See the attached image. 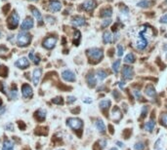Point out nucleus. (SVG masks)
<instances>
[{
	"instance_id": "1",
	"label": "nucleus",
	"mask_w": 167,
	"mask_h": 150,
	"mask_svg": "<svg viewBox=\"0 0 167 150\" xmlns=\"http://www.w3.org/2000/svg\"><path fill=\"white\" fill-rule=\"evenodd\" d=\"M87 56L91 63H97L102 60L103 57H104V52L100 48H91L87 50Z\"/></svg>"
},
{
	"instance_id": "2",
	"label": "nucleus",
	"mask_w": 167,
	"mask_h": 150,
	"mask_svg": "<svg viewBox=\"0 0 167 150\" xmlns=\"http://www.w3.org/2000/svg\"><path fill=\"white\" fill-rule=\"evenodd\" d=\"M31 41V35L26 31H21L17 36V44L20 47H26Z\"/></svg>"
},
{
	"instance_id": "3",
	"label": "nucleus",
	"mask_w": 167,
	"mask_h": 150,
	"mask_svg": "<svg viewBox=\"0 0 167 150\" xmlns=\"http://www.w3.org/2000/svg\"><path fill=\"white\" fill-rule=\"evenodd\" d=\"M66 124L74 131H80L83 127V122L79 118H69Z\"/></svg>"
},
{
	"instance_id": "4",
	"label": "nucleus",
	"mask_w": 167,
	"mask_h": 150,
	"mask_svg": "<svg viewBox=\"0 0 167 150\" xmlns=\"http://www.w3.org/2000/svg\"><path fill=\"white\" fill-rule=\"evenodd\" d=\"M121 73H122V77L124 79H126V80H131V79L134 77V69H133L132 66H129V65L123 66Z\"/></svg>"
},
{
	"instance_id": "5",
	"label": "nucleus",
	"mask_w": 167,
	"mask_h": 150,
	"mask_svg": "<svg viewBox=\"0 0 167 150\" xmlns=\"http://www.w3.org/2000/svg\"><path fill=\"white\" fill-rule=\"evenodd\" d=\"M19 21H20L19 15H18L16 12H14V13L10 16V18H9V20H8V26H9V27H10L11 29H14V28H16V27L18 26Z\"/></svg>"
},
{
	"instance_id": "6",
	"label": "nucleus",
	"mask_w": 167,
	"mask_h": 150,
	"mask_svg": "<svg viewBox=\"0 0 167 150\" xmlns=\"http://www.w3.org/2000/svg\"><path fill=\"white\" fill-rule=\"evenodd\" d=\"M148 46V40L145 37V35H143L142 33H140V35L138 36L137 43H136V47L139 50H145Z\"/></svg>"
},
{
	"instance_id": "7",
	"label": "nucleus",
	"mask_w": 167,
	"mask_h": 150,
	"mask_svg": "<svg viewBox=\"0 0 167 150\" xmlns=\"http://www.w3.org/2000/svg\"><path fill=\"white\" fill-rule=\"evenodd\" d=\"M62 77L65 81L66 82H74L76 80V77H75V74L74 72L71 71V70H64L62 72Z\"/></svg>"
},
{
	"instance_id": "8",
	"label": "nucleus",
	"mask_w": 167,
	"mask_h": 150,
	"mask_svg": "<svg viewBox=\"0 0 167 150\" xmlns=\"http://www.w3.org/2000/svg\"><path fill=\"white\" fill-rule=\"evenodd\" d=\"M56 43L57 38L54 37V36H51V37H48L43 41V47L45 49H48V50H51L56 46Z\"/></svg>"
},
{
	"instance_id": "9",
	"label": "nucleus",
	"mask_w": 167,
	"mask_h": 150,
	"mask_svg": "<svg viewBox=\"0 0 167 150\" xmlns=\"http://www.w3.org/2000/svg\"><path fill=\"white\" fill-rule=\"evenodd\" d=\"M62 9V3L59 0H51L49 3V10L52 13H56V12L61 11Z\"/></svg>"
},
{
	"instance_id": "10",
	"label": "nucleus",
	"mask_w": 167,
	"mask_h": 150,
	"mask_svg": "<svg viewBox=\"0 0 167 150\" xmlns=\"http://www.w3.org/2000/svg\"><path fill=\"white\" fill-rule=\"evenodd\" d=\"M32 94H33V91H32V88L30 87V85L24 84L22 86V95L25 99H28V97H32Z\"/></svg>"
},
{
	"instance_id": "11",
	"label": "nucleus",
	"mask_w": 167,
	"mask_h": 150,
	"mask_svg": "<svg viewBox=\"0 0 167 150\" xmlns=\"http://www.w3.org/2000/svg\"><path fill=\"white\" fill-rule=\"evenodd\" d=\"M95 7H96L95 0H86V1H84L83 4H82V8L87 12L93 11L94 9H95Z\"/></svg>"
},
{
	"instance_id": "12",
	"label": "nucleus",
	"mask_w": 167,
	"mask_h": 150,
	"mask_svg": "<svg viewBox=\"0 0 167 150\" xmlns=\"http://www.w3.org/2000/svg\"><path fill=\"white\" fill-rule=\"evenodd\" d=\"M15 65L21 69H25V68H28L29 66V62L26 58H21V59H19L16 63H15Z\"/></svg>"
},
{
	"instance_id": "13",
	"label": "nucleus",
	"mask_w": 167,
	"mask_h": 150,
	"mask_svg": "<svg viewBox=\"0 0 167 150\" xmlns=\"http://www.w3.org/2000/svg\"><path fill=\"white\" fill-rule=\"evenodd\" d=\"M41 74H42V69L41 68H36L34 71H33V75H32V82L33 85L37 86L39 81H40L41 78Z\"/></svg>"
},
{
	"instance_id": "14",
	"label": "nucleus",
	"mask_w": 167,
	"mask_h": 150,
	"mask_svg": "<svg viewBox=\"0 0 167 150\" xmlns=\"http://www.w3.org/2000/svg\"><path fill=\"white\" fill-rule=\"evenodd\" d=\"M121 118H122V115H121L120 109L117 106H114L111 110V119L115 122H118Z\"/></svg>"
},
{
	"instance_id": "15",
	"label": "nucleus",
	"mask_w": 167,
	"mask_h": 150,
	"mask_svg": "<svg viewBox=\"0 0 167 150\" xmlns=\"http://www.w3.org/2000/svg\"><path fill=\"white\" fill-rule=\"evenodd\" d=\"M33 26H34V23H33L32 19L26 18V19L22 23V24H21V28H22V30H29L30 28H32Z\"/></svg>"
},
{
	"instance_id": "16",
	"label": "nucleus",
	"mask_w": 167,
	"mask_h": 150,
	"mask_svg": "<svg viewBox=\"0 0 167 150\" xmlns=\"http://www.w3.org/2000/svg\"><path fill=\"white\" fill-rule=\"evenodd\" d=\"M85 23H86L85 19L80 16H75L74 18H72L71 20V24H74V26H85Z\"/></svg>"
},
{
	"instance_id": "17",
	"label": "nucleus",
	"mask_w": 167,
	"mask_h": 150,
	"mask_svg": "<svg viewBox=\"0 0 167 150\" xmlns=\"http://www.w3.org/2000/svg\"><path fill=\"white\" fill-rule=\"evenodd\" d=\"M95 126L99 133H101V134L106 133V125L102 119H97L95 122Z\"/></svg>"
},
{
	"instance_id": "18",
	"label": "nucleus",
	"mask_w": 167,
	"mask_h": 150,
	"mask_svg": "<svg viewBox=\"0 0 167 150\" xmlns=\"http://www.w3.org/2000/svg\"><path fill=\"white\" fill-rule=\"evenodd\" d=\"M112 41H113V36L110 31H105L103 33V42L105 44H110Z\"/></svg>"
},
{
	"instance_id": "19",
	"label": "nucleus",
	"mask_w": 167,
	"mask_h": 150,
	"mask_svg": "<svg viewBox=\"0 0 167 150\" xmlns=\"http://www.w3.org/2000/svg\"><path fill=\"white\" fill-rule=\"evenodd\" d=\"M111 105V102L110 100H103L102 102L99 103V106L104 112H107L108 109L110 108Z\"/></svg>"
},
{
	"instance_id": "20",
	"label": "nucleus",
	"mask_w": 167,
	"mask_h": 150,
	"mask_svg": "<svg viewBox=\"0 0 167 150\" xmlns=\"http://www.w3.org/2000/svg\"><path fill=\"white\" fill-rule=\"evenodd\" d=\"M145 93L147 96H148L150 97H154L156 96V89H154L151 85H148L147 86V88H146V91Z\"/></svg>"
},
{
	"instance_id": "21",
	"label": "nucleus",
	"mask_w": 167,
	"mask_h": 150,
	"mask_svg": "<svg viewBox=\"0 0 167 150\" xmlns=\"http://www.w3.org/2000/svg\"><path fill=\"white\" fill-rule=\"evenodd\" d=\"M31 12H32L33 17H34L35 19L39 21V23H42V16H41V13L39 12L38 9H36L34 7H31Z\"/></svg>"
},
{
	"instance_id": "22",
	"label": "nucleus",
	"mask_w": 167,
	"mask_h": 150,
	"mask_svg": "<svg viewBox=\"0 0 167 150\" xmlns=\"http://www.w3.org/2000/svg\"><path fill=\"white\" fill-rule=\"evenodd\" d=\"M87 82H88V85L90 87H94L96 84H97V80H96V77L95 75H93L92 73H89L87 75Z\"/></svg>"
},
{
	"instance_id": "23",
	"label": "nucleus",
	"mask_w": 167,
	"mask_h": 150,
	"mask_svg": "<svg viewBox=\"0 0 167 150\" xmlns=\"http://www.w3.org/2000/svg\"><path fill=\"white\" fill-rule=\"evenodd\" d=\"M101 16L103 18H111L112 16V9L111 7H107L102 10Z\"/></svg>"
},
{
	"instance_id": "24",
	"label": "nucleus",
	"mask_w": 167,
	"mask_h": 150,
	"mask_svg": "<svg viewBox=\"0 0 167 150\" xmlns=\"http://www.w3.org/2000/svg\"><path fill=\"white\" fill-rule=\"evenodd\" d=\"M120 64H121V60H116L115 62L112 63V71H113L115 74H117L118 71L120 70Z\"/></svg>"
},
{
	"instance_id": "25",
	"label": "nucleus",
	"mask_w": 167,
	"mask_h": 150,
	"mask_svg": "<svg viewBox=\"0 0 167 150\" xmlns=\"http://www.w3.org/2000/svg\"><path fill=\"white\" fill-rule=\"evenodd\" d=\"M135 60H136V58L134 56V54L129 53L128 55H126L125 58H124V63H135Z\"/></svg>"
},
{
	"instance_id": "26",
	"label": "nucleus",
	"mask_w": 167,
	"mask_h": 150,
	"mask_svg": "<svg viewBox=\"0 0 167 150\" xmlns=\"http://www.w3.org/2000/svg\"><path fill=\"white\" fill-rule=\"evenodd\" d=\"M96 76H97V78L99 79V80H104V79L107 78V72L105 71V70H103V69H99V70H97V72H96Z\"/></svg>"
},
{
	"instance_id": "27",
	"label": "nucleus",
	"mask_w": 167,
	"mask_h": 150,
	"mask_svg": "<svg viewBox=\"0 0 167 150\" xmlns=\"http://www.w3.org/2000/svg\"><path fill=\"white\" fill-rule=\"evenodd\" d=\"M145 127H146V130H147L148 132H153L154 127H156V122H154L153 120L148 121L147 123H146Z\"/></svg>"
},
{
	"instance_id": "28",
	"label": "nucleus",
	"mask_w": 167,
	"mask_h": 150,
	"mask_svg": "<svg viewBox=\"0 0 167 150\" xmlns=\"http://www.w3.org/2000/svg\"><path fill=\"white\" fill-rule=\"evenodd\" d=\"M36 117H37L39 120L43 121L45 118H46V111L43 109H39L38 111H36Z\"/></svg>"
},
{
	"instance_id": "29",
	"label": "nucleus",
	"mask_w": 167,
	"mask_h": 150,
	"mask_svg": "<svg viewBox=\"0 0 167 150\" xmlns=\"http://www.w3.org/2000/svg\"><path fill=\"white\" fill-rule=\"evenodd\" d=\"M2 150H14V144L13 142L10 141V140H6L3 144V148Z\"/></svg>"
},
{
	"instance_id": "30",
	"label": "nucleus",
	"mask_w": 167,
	"mask_h": 150,
	"mask_svg": "<svg viewBox=\"0 0 167 150\" xmlns=\"http://www.w3.org/2000/svg\"><path fill=\"white\" fill-rule=\"evenodd\" d=\"M137 6L141 8H148L151 6V2L148 0H142V1L137 3Z\"/></svg>"
},
{
	"instance_id": "31",
	"label": "nucleus",
	"mask_w": 167,
	"mask_h": 150,
	"mask_svg": "<svg viewBox=\"0 0 167 150\" xmlns=\"http://www.w3.org/2000/svg\"><path fill=\"white\" fill-rule=\"evenodd\" d=\"M160 122L164 127L167 128V113H162L160 116Z\"/></svg>"
},
{
	"instance_id": "32",
	"label": "nucleus",
	"mask_w": 167,
	"mask_h": 150,
	"mask_svg": "<svg viewBox=\"0 0 167 150\" xmlns=\"http://www.w3.org/2000/svg\"><path fill=\"white\" fill-rule=\"evenodd\" d=\"M124 54V47L122 45H117V56L118 57H122Z\"/></svg>"
},
{
	"instance_id": "33",
	"label": "nucleus",
	"mask_w": 167,
	"mask_h": 150,
	"mask_svg": "<svg viewBox=\"0 0 167 150\" xmlns=\"http://www.w3.org/2000/svg\"><path fill=\"white\" fill-rule=\"evenodd\" d=\"M134 149L135 150H144L145 149V144L144 142H137L136 144L134 145Z\"/></svg>"
},
{
	"instance_id": "34",
	"label": "nucleus",
	"mask_w": 167,
	"mask_h": 150,
	"mask_svg": "<svg viewBox=\"0 0 167 150\" xmlns=\"http://www.w3.org/2000/svg\"><path fill=\"white\" fill-rule=\"evenodd\" d=\"M10 97L12 100H16L17 97H18V92H17V89L16 87H15L13 90L11 91V93H10Z\"/></svg>"
},
{
	"instance_id": "35",
	"label": "nucleus",
	"mask_w": 167,
	"mask_h": 150,
	"mask_svg": "<svg viewBox=\"0 0 167 150\" xmlns=\"http://www.w3.org/2000/svg\"><path fill=\"white\" fill-rule=\"evenodd\" d=\"M53 103H56V105H63L64 103V100L62 97H55V99H53Z\"/></svg>"
},
{
	"instance_id": "36",
	"label": "nucleus",
	"mask_w": 167,
	"mask_h": 150,
	"mask_svg": "<svg viewBox=\"0 0 167 150\" xmlns=\"http://www.w3.org/2000/svg\"><path fill=\"white\" fill-rule=\"evenodd\" d=\"M111 19H108V20H104L103 21V23H102V26L103 27H107V26H110V24L111 23Z\"/></svg>"
},
{
	"instance_id": "37",
	"label": "nucleus",
	"mask_w": 167,
	"mask_h": 150,
	"mask_svg": "<svg viewBox=\"0 0 167 150\" xmlns=\"http://www.w3.org/2000/svg\"><path fill=\"white\" fill-rule=\"evenodd\" d=\"M159 23H165L167 24V14L163 15V16L159 19Z\"/></svg>"
},
{
	"instance_id": "38",
	"label": "nucleus",
	"mask_w": 167,
	"mask_h": 150,
	"mask_svg": "<svg viewBox=\"0 0 167 150\" xmlns=\"http://www.w3.org/2000/svg\"><path fill=\"white\" fill-rule=\"evenodd\" d=\"M134 96H135L136 99L140 100V99H141V97H142L141 92H140L139 90H135V91H134Z\"/></svg>"
},
{
	"instance_id": "39",
	"label": "nucleus",
	"mask_w": 167,
	"mask_h": 150,
	"mask_svg": "<svg viewBox=\"0 0 167 150\" xmlns=\"http://www.w3.org/2000/svg\"><path fill=\"white\" fill-rule=\"evenodd\" d=\"M147 112H148V106L146 105V106H144L143 107V109H142V117H145L146 116V114H147Z\"/></svg>"
},
{
	"instance_id": "40",
	"label": "nucleus",
	"mask_w": 167,
	"mask_h": 150,
	"mask_svg": "<svg viewBox=\"0 0 167 150\" xmlns=\"http://www.w3.org/2000/svg\"><path fill=\"white\" fill-rule=\"evenodd\" d=\"M75 100H76V97H68V102L69 103H74Z\"/></svg>"
},
{
	"instance_id": "41",
	"label": "nucleus",
	"mask_w": 167,
	"mask_h": 150,
	"mask_svg": "<svg viewBox=\"0 0 167 150\" xmlns=\"http://www.w3.org/2000/svg\"><path fill=\"white\" fill-rule=\"evenodd\" d=\"M32 62L34 63L35 64H38L39 62H40V59H39V57H34V59H33Z\"/></svg>"
},
{
	"instance_id": "42",
	"label": "nucleus",
	"mask_w": 167,
	"mask_h": 150,
	"mask_svg": "<svg viewBox=\"0 0 167 150\" xmlns=\"http://www.w3.org/2000/svg\"><path fill=\"white\" fill-rule=\"evenodd\" d=\"M113 97H114V99L117 100L120 97V95L117 94V91H114V92H113Z\"/></svg>"
},
{
	"instance_id": "43",
	"label": "nucleus",
	"mask_w": 167,
	"mask_h": 150,
	"mask_svg": "<svg viewBox=\"0 0 167 150\" xmlns=\"http://www.w3.org/2000/svg\"><path fill=\"white\" fill-rule=\"evenodd\" d=\"M6 129H9V131H13V124H8L7 126H6Z\"/></svg>"
},
{
	"instance_id": "44",
	"label": "nucleus",
	"mask_w": 167,
	"mask_h": 150,
	"mask_svg": "<svg viewBox=\"0 0 167 150\" xmlns=\"http://www.w3.org/2000/svg\"><path fill=\"white\" fill-rule=\"evenodd\" d=\"M29 59H30V60H33V59H34V55H33V51L30 52L29 55Z\"/></svg>"
},
{
	"instance_id": "45",
	"label": "nucleus",
	"mask_w": 167,
	"mask_h": 150,
	"mask_svg": "<svg viewBox=\"0 0 167 150\" xmlns=\"http://www.w3.org/2000/svg\"><path fill=\"white\" fill-rule=\"evenodd\" d=\"M5 107L4 106H0V114H3L5 112Z\"/></svg>"
},
{
	"instance_id": "46",
	"label": "nucleus",
	"mask_w": 167,
	"mask_h": 150,
	"mask_svg": "<svg viewBox=\"0 0 167 150\" xmlns=\"http://www.w3.org/2000/svg\"><path fill=\"white\" fill-rule=\"evenodd\" d=\"M116 144H117V146H118V147H120V148H122V147H123V143H122V142H120V141H117V142H116Z\"/></svg>"
},
{
	"instance_id": "47",
	"label": "nucleus",
	"mask_w": 167,
	"mask_h": 150,
	"mask_svg": "<svg viewBox=\"0 0 167 150\" xmlns=\"http://www.w3.org/2000/svg\"><path fill=\"white\" fill-rule=\"evenodd\" d=\"M84 102H86V103H91V102H92V100H84Z\"/></svg>"
},
{
	"instance_id": "48",
	"label": "nucleus",
	"mask_w": 167,
	"mask_h": 150,
	"mask_svg": "<svg viewBox=\"0 0 167 150\" xmlns=\"http://www.w3.org/2000/svg\"><path fill=\"white\" fill-rule=\"evenodd\" d=\"M1 105H2V100H1V99H0V106H1Z\"/></svg>"
},
{
	"instance_id": "49",
	"label": "nucleus",
	"mask_w": 167,
	"mask_h": 150,
	"mask_svg": "<svg viewBox=\"0 0 167 150\" xmlns=\"http://www.w3.org/2000/svg\"><path fill=\"white\" fill-rule=\"evenodd\" d=\"M110 150H117V149L116 148H111Z\"/></svg>"
},
{
	"instance_id": "50",
	"label": "nucleus",
	"mask_w": 167,
	"mask_h": 150,
	"mask_svg": "<svg viewBox=\"0 0 167 150\" xmlns=\"http://www.w3.org/2000/svg\"><path fill=\"white\" fill-rule=\"evenodd\" d=\"M165 4H167V0H166V1H165Z\"/></svg>"
},
{
	"instance_id": "51",
	"label": "nucleus",
	"mask_w": 167,
	"mask_h": 150,
	"mask_svg": "<svg viewBox=\"0 0 167 150\" xmlns=\"http://www.w3.org/2000/svg\"><path fill=\"white\" fill-rule=\"evenodd\" d=\"M165 37H166V38H167V33H166V36H165Z\"/></svg>"
},
{
	"instance_id": "52",
	"label": "nucleus",
	"mask_w": 167,
	"mask_h": 150,
	"mask_svg": "<svg viewBox=\"0 0 167 150\" xmlns=\"http://www.w3.org/2000/svg\"><path fill=\"white\" fill-rule=\"evenodd\" d=\"M0 36H1V32H0Z\"/></svg>"
},
{
	"instance_id": "53",
	"label": "nucleus",
	"mask_w": 167,
	"mask_h": 150,
	"mask_svg": "<svg viewBox=\"0 0 167 150\" xmlns=\"http://www.w3.org/2000/svg\"><path fill=\"white\" fill-rule=\"evenodd\" d=\"M31 1H35V0H31Z\"/></svg>"
},
{
	"instance_id": "54",
	"label": "nucleus",
	"mask_w": 167,
	"mask_h": 150,
	"mask_svg": "<svg viewBox=\"0 0 167 150\" xmlns=\"http://www.w3.org/2000/svg\"><path fill=\"white\" fill-rule=\"evenodd\" d=\"M166 59H167V54H166Z\"/></svg>"
},
{
	"instance_id": "55",
	"label": "nucleus",
	"mask_w": 167,
	"mask_h": 150,
	"mask_svg": "<svg viewBox=\"0 0 167 150\" xmlns=\"http://www.w3.org/2000/svg\"><path fill=\"white\" fill-rule=\"evenodd\" d=\"M61 150H62V149H61Z\"/></svg>"
}]
</instances>
